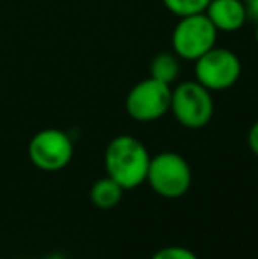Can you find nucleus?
I'll list each match as a JSON object with an SVG mask.
<instances>
[{
  "mask_svg": "<svg viewBox=\"0 0 258 259\" xmlns=\"http://www.w3.org/2000/svg\"><path fill=\"white\" fill-rule=\"evenodd\" d=\"M103 160L106 177L117 182L124 191L140 187L147 180L151 154L140 140L129 134L115 136L108 143Z\"/></svg>",
  "mask_w": 258,
  "mask_h": 259,
  "instance_id": "nucleus-1",
  "label": "nucleus"
},
{
  "mask_svg": "<svg viewBox=\"0 0 258 259\" xmlns=\"http://www.w3.org/2000/svg\"><path fill=\"white\" fill-rule=\"evenodd\" d=\"M145 182L161 198L179 199L190 191L193 173H191L190 162L180 154L161 152L151 157Z\"/></svg>",
  "mask_w": 258,
  "mask_h": 259,
  "instance_id": "nucleus-2",
  "label": "nucleus"
},
{
  "mask_svg": "<svg viewBox=\"0 0 258 259\" xmlns=\"http://www.w3.org/2000/svg\"><path fill=\"white\" fill-rule=\"evenodd\" d=\"M217 34L205 13L182 16L172 30V50L180 60L195 62L216 46Z\"/></svg>",
  "mask_w": 258,
  "mask_h": 259,
  "instance_id": "nucleus-3",
  "label": "nucleus"
},
{
  "mask_svg": "<svg viewBox=\"0 0 258 259\" xmlns=\"http://www.w3.org/2000/svg\"><path fill=\"white\" fill-rule=\"evenodd\" d=\"M170 113L186 129H202L212 120V92L200 85L196 79L182 81L172 89Z\"/></svg>",
  "mask_w": 258,
  "mask_h": 259,
  "instance_id": "nucleus-4",
  "label": "nucleus"
},
{
  "mask_svg": "<svg viewBox=\"0 0 258 259\" xmlns=\"http://www.w3.org/2000/svg\"><path fill=\"white\" fill-rule=\"evenodd\" d=\"M193 64L195 79L210 92H225L232 89L242 74V62L239 55L219 46H214Z\"/></svg>",
  "mask_w": 258,
  "mask_h": 259,
  "instance_id": "nucleus-5",
  "label": "nucleus"
},
{
  "mask_svg": "<svg viewBox=\"0 0 258 259\" xmlns=\"http://www.w3.org/2000/svg\"><path fill=\"white\" fill-rule=\"evenodd\" d=\"M172 104V85L159 81L156 78H145L126 96V113L129 118L140 123L156 122L170 113Z\"/></svg>",
  "mask_w": 258,
  "mask_h": 259,
  "instance_id": "nucleus-6",
  "label": "nucleus"
},
{
  "mask_svg": "<svg viewBox=\"0 0 258 259\" xmlns=\"http://www.w3.org/2000/svg\"><path fill=\"white\" fill-rule=\"evenodd\" d=\"M27 152L30 162L38 169L55 173L69 166L75 155V145L65 131L50 127L32 136Z\"/></svg>",
  "mask_w": 258,
  "mask_h": 259,
  "instance_id": "nucleus-7",
  "label": "nucleus"
},
{
  "mask_svg": "<svg viewBox=\"0 0 258 259\" xmlns=\"http://www.w3.org/2000/svg\"><path fill=\"white\" fill-rule=\"evenodd\" d=\"M205 14L217 32H239L248 21L249 14L242 0H210Z\"/></svg>",
  "mask_w": 258,
  "mask_h": 259,
  "instance_id": "nucleus-8",
  "label": "nucleus"
},
{
  "mask_svg": "<svg viewBox=\"0 0 258 259\" xmlns=\"http://www.w3.org/2000/svg\"><path fill=\"white\" fill-rule=\"evenodd\" d=\"M122 196H124V189L115 180H112L110 177L99 178L90 187V201L99 210H112V208H115L122 201Z\"/></svg>",
  "mask_w": 258,
  "mask_h": 259,
  "instance_id": "nucleus-9",
  "label": "nucleus"
},
{
  "mask_svg": "<svg viewBox=\"0 0 258 259\" xmlns=\"http://www.w3.org/2000/svg\"><path fill=\"white\" fill-rule=\"evenodd\" d=\"M180 72V58L173 52H161L158 53L151 62V78L172 85Z\"/></svg>",
  "mask_w": 258,
  "mask_h": 259,
  "instance_id": "nucleus-10",
  "label": "nucleus"
},
{
  "mask_svg": "<svg viewBox=\"0 0 258 259\" xmlns=\"http://www.w3.org/2000/svg\"><path fill=\"white\" fill-rule=\"evenodd\" d=\"M161 2L172 14H175L177 18H182L190 16V14L205 13L210 0H161Z\"/></svg>",
  "mask_w": 258,
  "mask_h": 259,
  "instance_id": "nucleus-11",
  "label": "nucleus"
},
{
  "mask_svg": "<svg viewBox=\"0 0 258 259\" xmlns=\"http://www.w3.org/2000/svg\"><path fill=\"white\" fill-rule=\"evenodd\" d=\"M151 259H198L193 250L186 249V247L180 245H170L163 247L158 252H154V256Z\"/></svg>",
  "mask_w": 258,
  "mask_h": 259,
  "instance_id": "nucleus-12",
  "label": "nucleus"
},
{
  "mask_svg": "<svg viewBox=\"0 0 258 259\" xmlns=\"http://www.w3.org/2000/svg\"><path fill=\"white\" fill-rule=\"evenodd\" d=\"M248 147H249V150L253 152V155L258 157V120L253 123L248 133Z\"/></svg>",
  "mask_w": 258,
  "mask_h": 259,
  "instance_id": "nucleus-13",
  "label": "nucleus"
},
{
  "mask_svg": "<svg viewBox=\"0 0 258 259\" xmlns=\"http://www.w3.org/2000/svg\"><path fill=\"white\" fill-rule=\"evenodd\" d=\"M246 4V9H248L249 18H253L255 21H258V0H242Z\"/></svg>",
  "mask_w": 258,
  "mask_h": 259,
  "instance_id": "nucleus-14",
  "label": "nucleus"
},
{
  "mask_svg": "<svg viewBox=\"0 0 258 259\" xmlns=\"http://www.w3.org/2000/svg\"><path fill=\"white\" fill-rule=\"evenodd\" d=\"M46 259H64V256H60V254H50Z\"/></svg>",
  "mask_w": 258,
  "mask_h": 259,
  "instance_id": "nucleus-15",
  "label": "nucleus"
},
{
  "mask_svg": "<svg viewBox=\"0 0 258 259\" xmlns=\"http://www.w3.org/2000/svg\"><path fill=\"white\" fill-rule=\"evenodd\" d=\"M255 45L258 48V21H256V28H255Z\"/></svg>",
  "mask_w": 258,
  "mask_h": 259,
  "instance_id": "nucleus-16",
  "label": "nucleus"
}]
</instances>
